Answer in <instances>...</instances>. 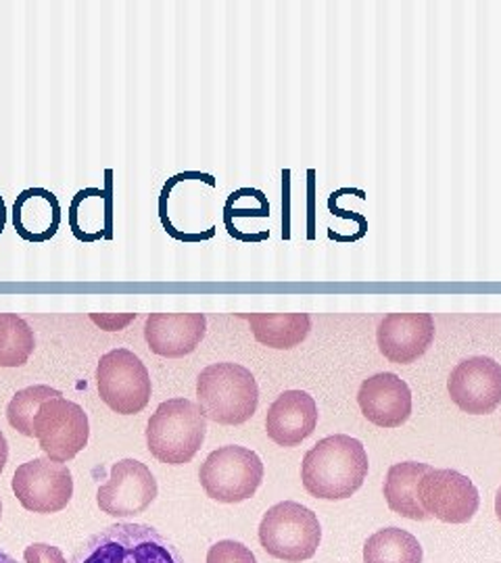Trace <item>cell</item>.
Segmentation results:
<instances>
[{
    "mask_svg": "<svg viewBox=\"0 0 501 563\" xmlns=\"http://www.w3.org/2000/svg\"><path fill=\"white\" fill-rule=\"evenodd\" d=\"M495 514H498V518H500L501 522V486L500 490H498V497H495Z\"/></svg>",
    "mask_w": 501,
    "mask_h": 563,
    "instance_id": "cell-30",
    "label": "cell"
},
{
    "mask_svg": "<svg viewBox=\"0 0 501 563\" xmlns=\"http://www.w3.org/2000/svg\"><path fill=\"white\" fill-rule=\"evenodd\" d=\"M57 397H63V395L46 384H36V386H28L23 390H18L15 397L7 405V420L20 434L34 439V418H36L42 402L57 399Z\"/></svg>",
    "mask_w": 501,
    "mask_h": 563,
    "instance_id": "cell-22",
    "label": "cell"
},
{
    "mask_svg": "<svg viewBox=\"0 0 501 563\" xmlns=\"http://www.w3.org/2000/svg\"><path fill=\"white\" fill-rule=\"evenodd\" d=\"M207 332L205 313H151L144 322L149 349L167 360L190 355Z\"/></svg>",
    "mask_w": 501,
    "mask_h": 563,
    "instance_id": "cell-15",
    "label": "cell"
},
{
    "mask_svg": "<svg viewBox=\"0 0 501 563\" xmlns=\"http://www.w3.org/2000/svg\"><path fill=\"white\" fill-rule=\"evenodd\" d=\"M0 516H2V504H0Z\"/></svg>",
    "mask_w": 501,
    "mask_h": 563,
    "instance_id": "cell-31",
    "label": "cell"
},
{
    "mask_svg": "<svg viewBox=\"0 0 501 563\" xmlns=\"http://www.w3.org/2000/svg\"><path fill=\"white\" fill-rule=\"evenodd\" d=\"M239 318L251 323L255 341L279 351L299 346L312 330L309 313H239Z\"/></svg>",
    "mask_w": 501,
    "mask_h": 563,
    "instance_id": "cell-19",
    "label": "cell"
},
{
    "mask_svg": "<svg viewBox=\"0 0 501 563\" xmlns=\"http://www.w3.org/2000/svg\"><path fill=\"white\" fill-rule=\"evenodd\" d=\"M207 434V418L190 399L161 402L146 423V446L151 455L167 465L193 462Z\"/></svg>",
    "mask_w": 501,
    "mask_h": 563,
    "instance_id": "cell-4",
    "label": "cell"
},
{
    "mask_svg": "<svg viewBox=\"0 0 501 563\" xmlns=\"http://www.w3.org/2000/svg\"><path fill=\"white\" fill-rule=\"evenodd\" d=\"M328 209H330V213L333 216H337V218H342V220H353V222L360 223V232L356 234V239L360 241L366 236V232H368V222H366V218L363 216H353V213H349V211H345V209H339L337 207V199L330 195V199H328Z\"/></svg>",
    "mask_w": 501,
    "mask_h": 563,
    "instance_id": "cell-26",
    "label": "cell"
},
{
    "mask_svg": "<svg viewBox=\"0 0 501 563\" xmlns=\"http://www.w3.org/2000/svg\"><path fill=\"white\" fill-rule=\"evenodd\" d=\"M61 202L46 188H25L13 202V225L21 241L48 242L61 225Z\"/></svg>",
    "mask_w": 501,
    "mask_h": 563,
    "instance_id": "cell-17",
    "label": "cell"
},
{
    "mask_svg": "<svg viewBox=\"0 0 501 563\" xmlns=\"http://www.w3.org/2000/svg\"><path fill=\"white\" fill-rule=\"evenodd\" d=\"M100 401L120 416H137L151 401V376L139 355L113 349L97 365Z\"/></svg>",
    "mask_w": 501,
    "mask_h": 563,
    "instance_id": "cell-7",
    "label": "cell"
},
{
    "mask_svg": "<svg viewBox=\"0 0 501 563\" xmlns=\"http://www.w3.org/2000/svg\"><path fill=\"white\" fill-rule=\"evenodd\" d=\"M7 460H9V443H7V439H4V434L0 430V474H2L4 465H7Z\"/></svg>",
    "mask_w": 501,
    "mask_h": 563,
    "instance_id": "cell-27",
    "label": "cell"
},
{
    "mask_svg": "<svg viewBox=\"0 0 501 563\" xmlns=\"http://www.w3.org/2000/svg\"><path fill=\"white\" fill-rule=\"evenodd\" d=\"M197 399L207 420L241 426L255 416L260 388L255 376L239 363H211L197 378Z\"/></svg>",
    "mask_w": 501,
    "mask_h": 563,
    "instance_id": "cell-3",
    "label": "cell"
},
{
    "mask_svg": "<svg viewBox=\"0 0 501 563\" xmlns=\"http://www.w3.org/2000/svg\"><path fill=\"white\" fill-rule=\"evenodd\" d=\"M368 467V453L358 439L333 434L305 453L301 463V481L312 497L342 501L363 486Z\"/></svg>",
    "mask_w": 501,
    "mask_h": 563,
    "instance_id": "cell-1",
    "label": "cell"
},
{
    "mask_svg": "<svg viewBox=\"0 0 501 563\" xmlns=\"http://www.w3.org/2000/svg\"><path fill=\"white\" fill-rule=\"evenodd\" d=\"M431 467L433 465L418 462H401L389 467L382 493L393 514L416 522L431 520L418 499V484Z\"/></svg>",
    "mask_w": 501,
    "mask_h": 563,
    "instance_id": "cell-18",
    "label": "cell"
},
{
    "mask_svg": "<svg viewBox=\"0 0 501 563\" xmlns=\"http://www.w3.org/2000/svg\"><path fill=\"white\" fill-rule=\"evenodd\" d=\"M318 426V405L305 390H284L265 416L268 437L279 446H299Z\"/></svg>",
    "mask_w": 501,
    "mask_h": 563,
    "instance_id": "cell-16",
    "label": "cell"
},
{
    "mask_svg": "<svg viewBox=\"0 0 501 563\" xmlns=\"http://www.w3.org/2000/svg\"><path fill=\"white\" fill-rule=\"evenodd\" d=\"M433 341L435 320L431 313H389L377 328L379 351L397 365L421 360Z\"/></svg>",
    "mask_w": 501,
    "mask_h": 563,
    "instance_id": "cell-13",
    "label": "cell"
},
{
    "mask_svg": "<svg viewBox=\"0 0 501 563\" xmlns=\"http://www.w3.org/2000/svg\"><path fill=\"white\" fill-rule=\"evenodd\" d=\"M90 423L78 402L63 397L42 402L34 418V439L53 462H72L88 444Z\"/></svg>",
    "mask_w": 501,
    "mask_h": 563,
    "instance_id": "cell-8",
    "label": "cell"
},
{
    "mask_svg": "<svg viewBox=\"0 0 501 563\" xmlns=\"http://www.w3.org/2000/svg\"><path fill=\"white\" fill-rule=\"evenodd\" d=\"M322 541L318 516L295 501L268 509L260 523V543L268 555L286 563L312 560Z\"/></svg>",
    "mask_w": 501,
    "mask_h": 563,
    "instance_id": "cell-5",
    "label": "cell"
},
{
    "mask_svg": "<svg viewBox=\"0 0 501 563\" xmlns=\"http://www.w3.org/2000/svg\"><path fill=\"white\" fill-rule=\"evenodd\" d=\"M199 481L214 501L241 504L258 493L263 481V463L255 451L226 444L200 463Z\"/></svg>",
    "mask_w": 501,
    "mask_h": 563,
    "instance_id": "cell-6",
    "label": "cell"
},
{
    "mask_svg": "<svg viewBox=\"0 0 501 563\" xmlns=\"http://www.w3.org/2000/svg\"><path fill=\"white\" fill-rule=\"evenodd\" d=\"M13 493L23 509L34 514L63 511L74 497V478L65 463L39 457L21 463L13 474Z\"/></svg>",
    "mask_w": 501,
    "mask_h": 563,
    "instance_id": "cell-9",
    "label": "cell"
},
{
    "mask_svg": "<svg viewBox=\"0 0 501 563\" xmlns=\"http://www.w3.org/2000/svg\"><path fill=\"white\" fill-rule=\"evenodd\" d=\"M69 563H186L167 537L146 523H113L88 537Z\"/></svg>",
    "mask_w": 501,
    "mask_h": 563,
    "instance_id": "cell-2",
    "label": "cell"
},
{
    "mask_svg": "<svg viewBox=\"0 0 501 563\" xmlns=\"http://www.w3.org/2000/svg\"><path fill=\"white\" fill-rule=\"evenodd\" d=\"M422 544L403 528H384L363 544V563H422Z\"/></svg>",
    "mask_w": 501,
    "mask_h": 563,
    "instance_id": "cell-20",
    "label": "cell"
},
{
    "mask_svg": "<svg viewBox=\"0 0 501 563\" xmlns=\"http://www.w3.org/2000/svg\"><path fill=\"white\" fill-rule=\"evenodd\" d=\"M25 563H67L59 547L53 544L34 543L23 551Z\"/></svg>",
    "mask_w": 501,
    "mask_h": 563,
    "instance_id": "cell-24",
    "label": "cell"
},
{
    "mask_svg": "<svg viewBox=\"0 0 501 563\" xmlns=\"http://www.w3.org/2000/svg\"><path fill=\"white\" fill-rule=\"evenodd\" d=\"M4 225H7V205H4L2 197H0V234L4 232Z\"/></svg>",
    "mask_w": 501,
    "mask_h": 563,
    "instance_id": "cell-28",
    "label": "cell"
},
{
    "mask_svg": "<svg viewBox=\"0 0 501 563\" xmlns=\"http://www.w3.org/2000/svg\"><path fill=\"white\" fill-rule=\"evenodd\" d=\"M36 349L34 330L18 313H0V367H21Z\"/></svg>",
    "mask_w": 501,
    "mask_h": 563,
    "instance_id": "cell-21",
    "label": "cell"
},
{
    "mask_svg": "<svg viewBox=\"0 0 501 563\" xmlns=\"http://www.w3.org/2000/svg\"><path fill=\"white\" fill-rule=\"evenodd\" d=\"M207 563H258L253 551L239 541H220L207 551Z\"/></svg>",
    "mask_w": 501,
    "mask_h": 563,
    "instance_id": "cell-23",
    "label": "cell"
},
{
    "mask_svg": "<svg viewBox=\"0 0 501 563\" xmlns=\"http://www.w3.org/2000/svg\"><path fill=\"white\" fill-rule=\"evenodd\" d=\"M447 390L461 411L493 413L501 405V363L482 355L464 360L451 369Z\"/></svg>",
    "mask_w": 501,
    "mask_h": 563,
    "instance_id": "cell-12",
    "label": "cell"
},
{
    "mask_svg": "<svg viewBox=\"0 0 501 563\" xmlns=\"http://www.w3.org/2000/svg\"><path fill=\"white\" fill-rule=\"evenodd\" d=\"M361 413L381 428H400L412 416V390L397 374L381 372L363 380L358 390Z\"/></svg>",
    "mask_w": 501,
    "mask_h": 563,
    "instance_id": "cell-14",
    "label": "cell"
},
{
    "mask_svg": "<svg viewBox=\"0 0 501 563\" xmlns=\"http://www.w3.org/2000/svg\"><path fill=\"white\" fill-rule=\"evenodd\" d=\"M418 499L431 518L445 523H466L479 511L481 497L468 476L456 470L431 467L418 484Z\"/></svg>",
    "mask_w": 501,
    "mask_h": 563,
    "instance_id": "cell-10",
    "label": "cell"
},
{
    "mask_svg": "<svg viewBox=\"0 0 501 563\" xmlns=\"http://www.w3.org/2000/svg\"><path fill=\"white\" fill-rule=\"evenodd\" d=\"M157 499V481L151 470L137 460L113 463L109 483L97 493L100 511L113 518L139 516Z\"/></svg>",
    "mask_w": 501,
    "mask_h": 563,
    "instance_id": "cell-11",
    "label": "cell"
},
{
    "mask_svg": "<svg viewBox=\"0 0 501 563\" xmlns=\"http://www.w3.org/2000/svg\"><path fill=\"white\" fill-rule=\"evenodd\" d=\"M0 563H18V560H15V558H11L9 553H4V551L0 549Z\"/></svg>",
    "mask_w": 501,
    "mask_h": 563,
    "instance_id": "cell-29",
    "label": "cell"
},
{
    "mask_svg": "<svg viewBox=\"0 0 501 563\" xmlns=\"http://www.w3.org/2000/svg\"><path fill=\"white\" fill-rule=\"evenodd\" d=\"M90 320L107 332H120L130 322L137 320V313H90Z\"/></svg>",
    "mask_w": 501,
    "mask_h": 563,
    "instance_id": "cell-25",
    "label": "cell"
}]
</instances>
